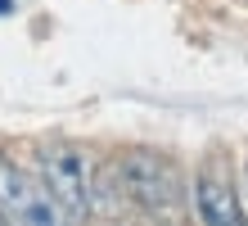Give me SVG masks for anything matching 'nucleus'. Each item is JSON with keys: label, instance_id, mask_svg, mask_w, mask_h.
I'll list each match as a JSON object with an SVG mask.
<instances>
[{"label": "nucleus", "instance_id": "obj_5", "mask_svg": "<svg viewBox=\"0 0 248 226\" xmlns=\"http://www.w3.org/2000/svg\"><path fill=\"white\" fill-rule=\"evenodd\" d=\"M5 14H14V0H0V18H5Z\"/></svg>", "mask_w": 248, "mask_h": 226}, {"label": "nucleus", "instance_id": "obj_6", "mask_svg": "<svg viewBox=\"0 0 248 226\" xmlns=\"http://www.w3.org/2000/svg\"><path fill=\"white\" fill-rule=\"evenodd\" d=\"M244 194H248V168H244Z\"/></svg>", "mask_w": 248, "mask_h": 226}, {"label": "nucleus", "instance_id": "obj_4", "mask_svg": "<svg viewBox=\"0 0 248 226\" xmlns=\"http://www.w3.org/2000/svg\"><path fill=\"white\" fill-rule=\"evenodd\" d=\"M194 213L208 226H239L244 222V204L235 190V172H230L226 154H212L194 176Z\"/></svg>", "mask_w": 248, "mask_h": 226}, {"label": "nucleus", "instance_id": "obj_1", "mask_svg": "<svg viewBox=\"0 0 248 226\" xmlns=\"http://www.w3.org/2000/svg\"><path fill=\"white\" fill-rule=\"evenodd\" d=\"M118 181L126 204H136L140 213L149 217H176L185 208V176L167 154L158 149H131V154L118 158Z\"/></svg>", "mask_w": 248, "mask_h": 226}, {"label": "nucleus", "instance_id": "obj_7", "mask_svg": "<svg viewBox=\"0 0 248 226\" xmlns=\"http://www.w3.org/2000/svg\"><path fill=\"white\" fill-rule=\"evenodd\" d=\"M0 222H9V217H5V208H0Z\"/></svg>", "mask_w": 248, "mask_h": 226}, {"label": "nucleus", "instance_id": "obj_2", "mask_svg": "<svg viewBox=\"0 0 248 226\" xmlns=\"http://www.w3.org/2000/svg\"><path fill=\"white\" fill-rule=\"evenodd\" d=\"M36 176L46 181L50 199L63 208V222H81L95 213V163L77 145H41L36 149Z\"/></svg>", "mask_w": 248, "mask_h": 226}, {"label": "nucleus", "instance_id": "obj_3", "mask_svg": "<svg viewBox=\"0 0 248 226\" xmlns=\"http://www.w3.org/2000/svg\"><path fill=\"white\" fill-rule=\"evenodd\" d=\"M0 208H5L9 222H27V226H50L63 222V208L50 199L46 181L23 172L18 163H9L0 154Z\"/></svg>", "mask_w": 248, "mask_h": 226}]
</instances>
